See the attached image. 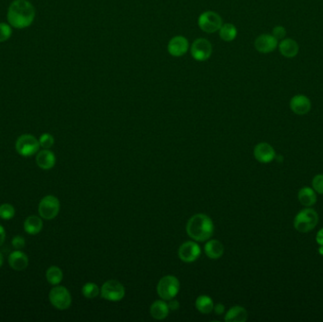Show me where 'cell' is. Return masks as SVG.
Here are the masks:
<instances>
[{"label":"cell","mask_w":323,"mask_h":322,"mask_svg":"<svg viewBox=\"0 0 323 322\" xmlns=\"http://www.w3.org/2000/svg\"><path fill=\"white\" fill-rule=\"evenodd\" d=\"M8 22L15 29H26L35 18V9L28 0H15L8 10Z\"/></svg>","instance_id":"6da1fadb"},{"label":"cell","mask_w":323,"mask_h":322,"mask_svg":"<svg viewBox=\"0 0 323 322\" xmlns=\"http://www.w3.org/2000/svg\"><path fill=\"white\" fill-rule=\"evenodd\" d=\"M214 230L213 220L204 213H197L187 222V234L196 241H207L213 236Z\"/></svg>","instance_id":"7a4b0ae2"},{"label":"cell","mask_w":323,"mask_h":322,"mask_svg":"<svg viewBox=\"0 0 323 322\" xmlns=\"http://www.w3.org/2000/svg\"><path fill=\"white\" fill-rule=\"evenodd\" d=\"M318 222V214L312 208L303 209L294 220V227L299 233L306 234L313 231Z\"/></svg>","instance_id":"3957f363"},{"label":"cell","mask_w":323,"mask_h":322,"mask_svg":"<svg viewBox=\"0 0 323 322\" xmlns=\"http://www.w3.org/2000/svg\"><path fill=\"white\" fill-rule=\"evenodd\" d=\"M179 290V280L175 276L167 275L159 281L157 292L162 300H172L178 295Z\"/></svg>","instance_id":"277c9868"},{"label":"cell","mask_w":323,"mask_h":322,"mask_svg":"<svg viewBox=\"0 0 323 322\" xmlns=\"http://www.w3.org/2000/svg\"><path fill=\"white\" fill-rule=\"evenodd\" d=\"M49 297L51 304L59 310H66L71 305V295L65 286H56L53 287Z\"/></svg>","instance_id":"5b68a950"},{"label":"cell","mask_w":323,"mask_h":322,"mask_svg":"<svg viewBox=\"0 0 323 322\" xmlns=\"http://www.w3.org/2000/svg\"><path fill=\"white\" fill-rule=\"evenodd\" d=\"M199 27L206 33H214L218 31L222 26V18L215 12L208 11L201 14L198 20Z\"/></svg>","instance_id":"8992f818"},{"label":"cell","mask_w":323,"mask_h":322,"mask_svg":"<svg viewBox=\"0 0 323 322\" xmlns=\"http://www.w3.org/2000/svg\"><path fill=\"white\" fill-rule=\"evenodd\" d=\"M39 147V140L30 134H23L20 137H18L15 143L16 151L24 157H29L37 153Z\"/></svg>","instance_id":"52a82bcc"},{"label":"cell","mask_w":323,"mask_h":322,"mask_svg":"<svg viewBox=\"0 0 323 322\" xmlns=\"http://www.w3.org/2000/svg\"><path fill=\"white\" fill-rule=\"evenodd\" d=\"M38 211L40 217L43 220H54L60 212V201L54 196H45L41 199Z\"/></svg>","instance_id":"ba28073f"},{"label":"cell","mask_w":323,"mask_h":322,"mask_svg":"<svg viewBox=\"0 0 323 322\" xmlns=\"http://www.w3.org/2000/svg\"><path fill=\"white\" fill-rule=\"evenodd\" d=\"M101 297L109 301H119L125 297V287L115 280H110L101 287Z\"/></svg>","instance_id":"9c48e42d"},{"label":"cell","mask_w":323,"mask_h":322,"mask_svg":"<svg viewBox=\"0 0 323 322\" xmlns=\"http://www.w3.org/2000/svg\"><path fill=\"white\" fill-rule=\"evenodd\" d=\"M213 52V46L208 40L204 38L196 39L191 46V55L198 62L208 60Z\"/></svg>","instance_id":"30bf717a"},{"label":"cell","mask_w":323,"mask_h":322,"mask_svg":"<svg viewBox=\"0 0 323 322\" xmlns=\"http://www.w3.org/2000/svg\"><path fill=\"white\" fill-rule=\"evenodd\" d=\"M201 248L197 243L187 241L179 247V259L184 263H193L201 256Z\"/></svg>","instance_id":"8fae6325"},{"label":"cell","mask_w":323,"mask_h":322,"mask_svg":"<svg viewBox=\"0 0 323 322\" xmlns=\"http://www.w3.org/2000/svg\"><path fill=\"white\" fill-rule=\"evenodd\" d=\"M254 46L257 51L267 54L274 51L278 46V40L271 34H262L256 38Z\"/></svg>","instance_id":"7c38bea8"},{"label":"cell","mask_w":323,"mask_h":322,"mask_svg":"<svg viewBox=\"0 0 323 322\" xmlns=\"http://www.w3.org/2000/svg\"><path fill=\"white\" fill-rule=\"evenodd\" d=\"M189 48V43L187 38L183 36H175L169 41L167 45L168 53L173 57L183 56Z\"/></svg>","instance_id":"4fadbf2b"},{"label":"cell","mask_w":323,"mask_h":322,"mask_svg":"<svg viewBox=\"0 0 323 322\" xmlns=\"http://www.w3.org/2000/svg\"><path fill=\"white\" fill-rule=\"evenodd\" d=\"M253 154L255 159L261 164H268L276 158V153L272 146L267 143H260L254 147Z\"/></svg>","instance_id":"5bb4252c"},{"label":"cell","mask_w":323,"mask_h":322,"mask_svg":"<svg viewBox=\"0 0 323 322\" xmlns=\"http://www.w3.org/2000/svg\"><path fill=\"white\" fill-rule=\"evenodd\" d=\"M290 109L298 116L306 115L311 110V101L306 95H294L290 100Z\"/></svg>","instance_id":"9a60e30c"},{"label":"cell","mask_w":323,"mask_h":322,"mask_svg":"<svg viewBox=\"0 0 323 322\" xmlns=\"http://www.w3.org/2000/svg\"><path fill=\"white\" fill-rule=\"evenodd\" d=\"M9 263L11 267L15 271H25L29 265V258L24 252H22L21 250L16 249L10 254Z\"/></svg>","instance_id":"2e32d148"},{"label":"cell","mask_w":323,"mask_h":322,"mask_svg":"<svg viewBox=\"0 0 323 322\" xmlns=\"http://www.w3.org/2000/svg\"><path fill=\"white\" fill-rule=\"evenodd\" d=\"M36 164L40 169L49 170L54 168L56 164L55 154L50 149H43L39 151L36 156Z\"/></svg>","instance_id":"e0dca14e"},{"label":"cell","mask_w":323,"mask_h":322,"mask_svg":"<svg viewBox=\"0 0 323 322\" xmlns=\"http://www.w3.org/2000/svg\"><path fill=\"white\" fill-rule=\"evenodd\" d=\"M279 50L284 57L294 58L299 53V44L291 38H285L279 44Z\"/></svg>","instance_id":"ac0fdd59"},{"label":"cell","mask_w":323,"mask_h":322,"mask_svg":"<svg viewBox=\"0 0 323 322\" xmlns=\"http://www.w3.org/2000/svg\"><path fill=\"white\" fill-rule=\"evenodd\" d=\"M204 251L209 258L218 259L222 256L223 253H224V247H223L221 242L215 240V239H212L206 243V245L204 247Z\"/></svg>","instance_id":"d6986e66"},{"label":"cell","mask_w":323,"mask_h":322,"mask_svg":"<svg viewBox=\"0 0 323 322\" xmlns=\"http://www.w3.org/2000/svg\"><path fill=\"white\" fill-rule=\"evenodd\" d=\"M169 313L168 304L165 303L164 300H156L154 301L151 306V314L152 317L155 319L162 320L165 319Z\"/></svg>","instance_id":"ffe728a7"},{"label":"cell","mask_w":323,"mask_h":322,"mask_svg":"<svg viewBox=\"0 0 323 322\" xmlns=\"http://www.w3.org/2000/svg\"><path fill=\"white\" fill-rule=\"evenodd\" d=\"M248 318V312L242 306H234L230 308L225 315V321L244 322Z\"/></svg>","instance_id":"44dd1931"},{"label":"cell","mask_w":323,"mask_h":322,"mask_svg":"<svg viewBox=\"0 0 323 322\" xmlns=\"http://www.w3.org/2000/svg\"><path fill=\"white\" fill-rule=\"evenodd\" d=\"M24 229L27 234L35 235L43 229V221L36 216H30L24 222Z\"/></svg>","instance_id":"7402d4cb"},{"label":"cell","mask_w":323,"mask_h":322,"mask_svg":"<svg viewBox=\"0 0 323 322\" xmlns=\"http://www.w3.org/2000/svg\"><path fill=\"white\" fill-rule=\"evenodd\" d=\"M298 198H299V201L301 202V204L305 206V207H311V206L316 204V191L313 190L310 187H303L299 191Z\"/></svg>","instance_id":"603a6c76"},{"label":"cell","mask_w":323,"mask_h":322,"mask_svg":"<svg viewBox=\"0 0 323 322\" xmlns=\"http://www.w3.org/2000/svg\"><path fill=\"white\" fill-rule=\"evenodd\" d=\"M214 306L213 300L206 295L200 296L196 300V308L201 314H210L212 311H214Z\"/></svg>","instance_id":"cb8c5ba5"},{"label":"cell","mask_w":323,"mask_h":322,"mask_svg":"<svg viewBox=\"0 0 323 322\" xmlns=\"http://www.w3.org/2000/svg\"><path fill=\"white\" fill-rule=\"evenodd\" d=\"M218 31L219 36L225 42H232L237 36V29L233 24H224Z\"/></svg>","instance_id":"d4e9b609"},{"label":"cell","mask_w":323,"mask_h":322,"mask_svg":"<svg viewBox=\"0 0 323 322\" xmlns=\"http://www.w3.org/2000/svg\"><path fill=\"white\" fill-rule=\"evenodd\" d=\"M45 277L48 282L52 285V286H58L59 284H61V282L63 281L64 278V274H63V271L58 267V266H51L45 273Z\"/></svg>","instance_id":"484cf974"},{"label":"cell","mask_w":323,"mask_h":322,"mask_svg":"<svg viewBox=\"0 0 323 322\" xmlns=\"http://www.w3.org/2000/svg\"><path fill=\"white\" fill-rule=\"evenodd\" d=\"M82 295L87 299H94L98 297L101 293L99 286L94 283H87L82 287Z\"/></svg>","instance_id":"4316f807"},{"label":"cell","mask_w":323,"mask_h":322,"mask_svg":"<svg viewBox=\"0 0 323 322\" xmlns=\"http://www.w3.org/2000/svg\"><path fill=\"white\" fill-rule=\"evenodd\" d=\"M15 214V207L9 203L0 205V218L2 220H12Z\"/></svg>","instance_id":"83f0119b"},{"label":"cell","mask_w":323,"mask_h":322,"mask_svg":"<svg viewBox=\"0 0 323 322\" xmlns=\"http://www.w3.org/2000/svg\"><path fill=\"white\" fill-rule=\"evenodd\" d=\"M12 26L6 23H0V43L6 42L12 36Z\"/></svg>","instance_id":"f1b7e54d"},{"label":"cell","mask_w":323,"mask_h":322,"mask_svg":"<svg viewBox=\"0 0 323 322\" xmlns=\"http://www.w3.org/2000/svg\"><path fill=\"white\" fill-rule=\"evenodd\" d=\"M39 143L40 146H42L44 149H49L54 145V137L50 133H43L39 139Z\"/></svg>","instance_id":"f546056e"},{"label":"cell","mask_w":323,"mask_h":322,"mask_svg":"<svg viewBox=\"0 0 323 322\" xmlns=\"http://www.w3.org/2000/svg\"><path fill=\"white\" fill-rule=\"evenodd\" d=\"M312 185H313V188H314V190L316 191V193L323 195L322 174H318V175L314 177V179L312 181Z\"/></svg>","instance_id":"4dcf8cb0"},{"label":"cell","mask_w":323,"mask_h":322,"mask_svg":"<svg viewBox=\"0 0 323 322\" xmlns=\"http://www.w3.org/2000/svg\"><path fill=\"white\" fill-rule=\"evenodd\" d=\"M272 35L277 40H283L287 35V29H285L283 26H277L273 29Z\"/></svg>","instance_id":"1f68e13d"},{"label":"cell","mask_w":323,"mask_h":322,"mask_svg":"<svg viewBox=\"0 0 323 322\" xmlns=\"http://www.w3.org/2000/svg\"><path fill=\"white\" fill-rule=\"evenodd\" d=\"M12 244H13V247H14L15 249L20 250V249H23V248L25 247L26 241H25L24 237H22L20 235H17V236H15V237L13 238Z\"/></svg>","instance_id":"d6a6232c"},{"label":"cell","mask_w":323,"mask_h":322,"mask_svg":"<svg viewBox=\"0 0 323 322\" xmlns=\"http://www.w3.org/2000/svg\"><path fill=\"white\" fill-rule=\"evenodd\" d=\"M169 302H168V307H169V310H172V311H175V310H178L179 307V303L178 300H168Z\"/></svg>","instance_id":"836d02e7"},{"label":"cell","mask_w":323,"mask_h":322,"mask_svg":"<svg viewBox=\"0 0 323 322\" xmlns=\"http://www.w3.org/2000/svg\"><path fill=\"white\" fill-rule=\"evenodd\" d=\"M214 311L217 315H222L225 311V306L223 305L222 303H217L216 305L214 306Z\"/></svg>","instance_id":"e575fe53"},{"label":"cell","mask_w":323,"mask_h":322,"mask_svg":"<svg viewBox=\"0 0 323 322\" xmlns=\"http://www.w3.org/2000/svg\"><path fill=\"white\" fill-rule=\"evenodd\" d=\"M5 238H6V233H5V230L4 228L2 227L0 225V247L4 244L5 242Z\"/></svg>","instance_id":"d590c367"},{"label":"cell","mask_w":323,"mask_h":322,"mask_svg":"<svg viewBox=\"0 0 323 322\" xmlns=\"http://www.w3.org/2000/svg\"><path fill=\"white\" fill-rule=\"evenodd\" d=\"M316 242H317V244L319 245V246H322L323 245V229H321L317 234H316Z\"/></svg>","instance_id":"8d00e7d4"},{"label":"cell","mask_w":323,"mask_h":322,"mask_svg":"<svg viewBox=\"0 0 323 322\" xmlns=\"http://www.w3.org/2000/svg\"><path fill=\"white\" fill-rule=\"evenodd\" d=\"M3 262H4V259H3V255L1 254V252H0V267L2 266V264H3Z\"/></svg>","instance_id":"74e56055"},{"label":"cell","mask_w":323,"mask_h":322,"mask_svg":"<svg viewBox=\"0 0 323 322\" xmlns=\"http://www.w3.org/2000/svg\"><path fill=\"white\" fill-rule=\"evenodd\" d=\"M318 252H319V254H320V255H322L323 256V245L319 247V249H318Z\"/></svg>","instance_id":"f35d334b"}]
</instances>
